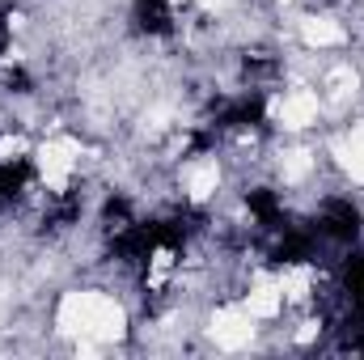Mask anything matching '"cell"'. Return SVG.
<instances>
[{
    "instance_id": "cell-1",
    "label": "cell",
    "mask_w": 364,
    "mask_h": 360,
    "mask_svg": "<svg viewBox=\"0 0 364 360\" xmlns=\"http://www.w3.org/2000/svg\"><path fill=\"white\" fill-rule=\"evenodd\" d=\"M360 225H364L360 208H356L348 195H331V199H322V208L314 212V229H318L322 246H356Z\"/></svg>"
},
{
    "instance_id": "cell-2",
    "label": "cell",
    "mask_w": 364,
    "mask_h": 360,
    "mask_svg": "<svg viewBox=\"0 0 364 360\" xmlns=\"http://www.w3.org/2000/svg\"><path fill=\"white\" fill-rule=\"evenodd\" d=\"M178 26V13L170 0H132V30L140 38H170Z\"/></svg>"
},
{
    "instance_id": "cell-3",
    "label": "cell",
    "mask_w": 364,
    "mask_h": 360,
    "mask_svg": "<svg viewBox=\"0 0 364 360\" xmlns=\"http://www.w3.org/2000/svg\"><path fill=\"white\" fill-rule=\"evenodd\" d=\"M30 182H34V166L26 157L0 162V212H9L13 203H21L26 191H30Z\"/></svg>"
},
{
    "instance_id": "cell-4",
    "label": "cell",
    "mask_w": 364,
    "mask_h": 360,
    "mask_svg": "<svg viewBox=\"0 0 364 360\" xmlns=\"http://www.w3.org/2000/svg\"><path fill=\"white\" fill-rule=\"evenodd\" d=\"M9 38H13V26H9V13L0 9V68H4V55H9Z\"/></svg>"
}]
</instances>
